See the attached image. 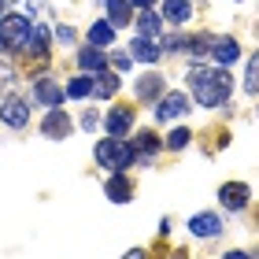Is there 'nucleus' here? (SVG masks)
Wrapping results in <instances>:
<instances>
[{
  "mask_svg": "<svg viewBox=\"0 0 259 259\" xmlns=\"http://www.w3.org/2000/svg\"><path fill=\"white\" fill-rule=\"evenodd\" d=\"M130 4H134V8H152L156 0H130Z\"/></svg>",
  "mask_w": 259,
  "mask_h": 259,
  "instance_id": "nucleus-34",
  "label": "nucleus"
},
{
  "mask_svg": "<svg viewBox=\"0 0 259 259\" xmlns=\"http://www.w3.org/2000/svg\"><path fill=\"white\" fill-rule=\"evenodd\" d=\"M115 89H119V74H111V70H100L97 81H93V93H97V97H115Z\"/></svg>",
  "mask_w": 259,
  "mask_h": 259,
  "instance_id": "nucleus-21",
  "label": "nucleus"
},
{
  "mask_svg": "<svg viewBox=\"0 0 259 259\" xmlns=\"http://www.w3.org/2000/svg\"><path fill=\"white\" fill-rule=\"evenodd\" d=\"M189 111V97L178 89V93H167V97L159 100V108H156V119H163V122H170V119H178V115H185Z\"/></svg>",
  "mask_w": 259,
  "mask_h": 259,
  "instance_id": "nucleus-7",
  "label": "nucleus"
},
{
  "mask_svg": "<svg viewBox=\"0 0 259 259\" xmlns=\"http://www.w3.org/2000/svg\"><path fill=\"white\" fill-rule=\"evenodd\" d=\"M97 122H100V119H97V111H85V119H81V126H85V130H97Z\"/></svg>",
  "mask_w": 259,
  "mask_h": 259,
  "instance_id": "nucleus-31",
  "label": "nucleus"
},
{
  "mask_svg": "<svg viewBox=\"0 0 259 259\" xmlns=\"http://www.w3.org/2000/svg\"><path fill=\"white\" fill-rule=\"evenodd\" d=\"M104 189H108V200H115V204H126L130 193H134V185H130V178H126L122 170H115L111 178H108V185H104Z\"/></svg>",
  "mask_w": 259,
  "mask_h": 259,
  "instance_id": "nucleus-12",
  "label": "nucleus"
},
{
  "mask_svg": "<svg viewBox=\"0 0 259 259\" xmlns=\"http://www.w3.org/2000/svg\"><path fill=\"white\" fill-rule=\"evenodd\" d=\"M60 41H74V30H70V26H60Z\"/></svg>",
  "mask_w": 259,
  "mask_h": 259,
  "instance_id": "nucleus-33",
  "label": "nucleus"
},
{
  "mask_svg": "<svg viewBox=\"0 0 259 259\" xmlns=\"http://www.w3.org/2000/svg\"><path fill=\"white\" fill-rule=\"evenodd\" d=\"M8 85H11V67L0 63V89H8Z\"/></svg>",
  "mask_w": 259,
  "mask_h": 259,
  "instance_id": "nucleus-30",
  "label": "nucleus"
},
{
  "mask_svg": "<svg viewBox=\"0 0 259 259\" xmlns=\"http://www.w3.org/2000/svg\"><path fill=\"white\" fill-rule=\"evenodd\" d=\"M211 33H196V37H185V52H193V56H204V52H211Z\"/></svg>",
  "mask_w": 259,
  "mask_h": 259,
  "instance_id": "nucleus-23",
  "label": "nucleus"
},
{
  "mask_svg": "<svg viewBox=\"0 0 259 259\" xmlns=\"http://www.w3.org/2000/svg\"><path fill=\"white\" fill-rule=\"evenodd\" d=\"M189 15H193L189 0H167V4H163V19L174 22V26H182V22L189 19Z\"/></svg>",
  "mask_w": 259,
  "mask_h": 259,
  "instance_id": "nucleus-18",
  "label": "nucleus"
},
{
  "mask_svg": "<svg viewBox=\"0 0 259 259\" xmlns=\"http://www.w3.org/2000/svg\"><path fill=\"white\" fill-rule=\"evenodd\" d=\"M26 119H30V108H26V100L22 97H8L4 104H0V122L4 126H26Z\"/></svg>",
  "mask_w": 259,
  "mask_h": 259,
  "instance_id": "nucleus-5",
  "label": "nucleus"
},
{
  "mask_svg": "<svg viewBox=\"0 0 259 259\" xmlns=\"http://www.w3.org/2000/svg\"><path fill=\"white\" fill-rule=\"evenodd\" d=\"M137 97H141V100H156V97H163V74H156V70L141 74V78H137Z\"/></svg>",
  "mask_w": 259,
  "mask_h": 259,
  "instance_id": "nucleus-14",
  "label": "nucleus"
},
{
  "mask_svg": "<svg viewBox=\"0 0 259 259\" xmlns=\"http://www.w3.org/2000/svg\"><path fill=\"white\" fill-rule=\"evenodd\" d=\"M70 130H74V122L67 119V111H60V108H52L49 115H45V122H41V134L45 137H52V141H63Z\"/></svg>",
  "mask_w": 259,
  "mask_h": 259,
  "instance_id": "nucleus-6",
  "label": "nucleus"
},
{
  "mask_svg": "<svg viewBox=\"0 0 259 259\" xmlns=\"http://www.w3.org/2000/svg\"><path fill=\"white\" fill-rule=\"evenodd\" d=\"M134 159H137V148L126 145L122 137H104L97 145V163H100V167H108L111 174L115 170H126Z\"/></svg>",
  "mask_w": 259,
  "mask_h": 259,
  "instance_id": "nucleus-2",
  "label": "nucleus"
},
{
  "mask_svg": "<svg viewBox=\"0 0 259 259\" xmlns=\"http://www.w3.org/2000/svg\"><path fill=\"white\" fill-rule=\"evenodd\" d=\"M134 148H137V163H148L163 148V141H159V134H152V130H141V134L134 137Z\"/></svg>",
  "mask_w": 259,
  "mask_h": 259,
  "instance_id": "nucleus-10",
  "label": "nucleus"
},
{
  "mask_svg": "<svg viewBox=\"0 0 259 259\" xmlns=\"http://www.w3.org/2000/svg\"><path fill=\"white\" fill-rule=\"evenodd\" d=\"M163 49H185V37H182V33H167V37H163Z\"/></svg>",
  "mask_w": 259,
  "mask_h": 259,
  "instance_id": "nucleus-28",
  "label": "nucleus"
},
{
  "mask_svg": "<svg viewBox=\"0 0 259 259\" xmlns=\"http://www.w3.org/2000/svg\"><path fill=\"white\" fill-rule=\"evenodd\" d=\"M93 93V78H74L67 85V97H74V100H81V97H89Z\"/></svg>",
  "mask_w": 259,
  "mask_h": 259,
  "instance_id": "nucleus-26",
  "label": "nucleus"
},
{
  "mask_svg": "<svg viewBox=\"0 0 259 259\" xmlns=\"http://www.w3.org/2000/svg\"><path fill=\"white\" fill-rule=\"evenodd\" d=\"M134 22H137L141 37H156V33H159V26H163V15H156L152 8H145V15H141V19H134Z\"/></svg>",
  "mask_w": 259,
  "mask_h": 259,
  "instance_id": "nucleus-20",
  "label": "nucleus"
},
{
  "mask_svg": "<svg viewBox=\"0 0 259 259\" xmlns=\"http://www.w3.org/2000/svg\"><path fill=\"white\" fill-rule=\"evenodd\" d=\"M189 137H193L189 130H185V126H178V130H170V134H167V141H163V145L178 152V148H185V145H189Z\"/></svg>",
  "mask_w": 259,
  "mask_h": 259,
  "instance_id": "nucleus-25",
  "label": "nucleus"
},
{
  "mask_svg": "<svg viewBox=\"0 0 259 259\" xmlns=\"http://www.w3.org/2000/svg\"><path fill=\"white\" fill-rule=\"evenodd\" d=\"M115 41V26H111V22H93V26H89V45H100V49H104V45H111Z\"/></svg>",
  "mask_w": 259,
  "mask_h": 259,
  "instance_id": "nucleus-22",
  "label": "nucleus"
},
{
  "mask_svg": "<svg viewBox=\"0 0 259 259\" xmlns=\"http://www.w3.org/2000/svg\"><path fill=\"white\" fill-rule=\"evenodd\" d=\"M108 19H111V26L134 22V4H130V0H108Z\"/></svg>",
  "mask_w": 259,
  "mask_h": 259,
  "instance_id": "nucleus-17",
  "label": "nucleus"
},
{
  "mask_svg": "<svg viewBox=\"0 0 259 259\" xmlns=\"http://www.w3.org/2000/svg\"><path fill=\"white\" fill-rule=\"evenodd\" d=\"M0 15H4V0H0Z\"/></svg>",
  "mask_w": 259,
  "mask_h": 259,
  "instance_id": "nucleus-36",
  "label": "nucleus"
},
{
  "mask_svg": "<svg viewBox=\"0 0 259 259\" xmlns=\"http://www.w3.org/2000/svg\"><path fill=\"white\" fill-rule=\"evenodd\" d=\"M159 52H163V49H156V45H152V37H137L134 45H130V56H134V60H141V63H156Z\"/></svg>",
  "mask_w": 259,
  "mask_h": 259,
  "instance_id": "nucleus-15",
  "label": "nucleus"
},
{
  "mask_svg": "<svg viewBox=\"0 0 259 259\" xmlns=\"http://www.w3.org/2000/svg\"><path fill=\"white\" fill-rule=\"evenodd\" d=\"M22 74H41L45 67H49V49H22Z\"/></svg>",
  "mask_w": 259,
  "mask_h": 259,
  "instance_id": "nucleus-11",
  "label": "nucleus"
},
{
  "mask_svg": "<svg viewBox=\"0 0 259 259\" xmlns=\"http://www.w3.org/2000/svg\"><path fill=\"white\" fill-rule=\"evenodd\" d=\"M33 97H37L45 108H60V104H63V89L56 85L52 78H41V81H37V89H33Z\"/></svg>",
  "mask_w": 259,
  "mask_h": 259,
  "instance_id": "nucleus-13",
  "label": "nucleus"
},
{
  "mask_svg": "<svg viewBox=\"0 0 259 259\" xmlns=\"http://www.w3.org/2000/svg\"><path fill=\"white\" fill-rule=\"evenodd\" d=\"M78 63H81V70H97V74H100V70L108 67V56H104L100 49H81L78 52Z\"/></svg>",
  "mask_w": 259,
  "mask_h": 259,
  "instance_id": "nucleus-19",
  "label": "nucleus"
},
{
  "mask_svg": "<svg viewBox=\"0 0 259 259\" xmlns=\"http://www.w3.org/2000/svg\"><path fill=\"white\" fill-rule=\"evenodd\" d=\"M222 259H248V255H244V252H226Z\"/></svg>",
  "mask_w": 259,
  "mask_h": 259,
  "instance_id": "nucleus-35",
  "label": "nucleus"
},
{
  "mask_svg": "<svg viewBox=\"0 0 259 259\" xmlns=\"http://www.w3.org/2000/svg\"><path fill=\"white\" fill-rule=\"evenodd\" d=\"M30 33H33V26H30L26 15H4L0 19V49L4 52H22L30 45Z\"/></svg>",
  "mask_w": 259,
  "mask_h": 259,
  "instance_id": "nucleus-3",
  "label": "nucleus"
},
{
  "mask_svg": "<svg viewBox=\"0 0 259 259\" xmlns=\"http://www.w3.org/2000/svg\"><path fill=\"white\" fill-rule=\"evenodd\" d=\"M189 230H193V237H219L222 233V219L211 215V211H200V215L189 219Z\"/></svg>",
  "mask_w": 259,
  "mask_h": 259,
  "instance_id": "nucleus-9",
  "label": "nucleus"
},
{
  "mask_svg": "<svg viewBox=\"0 0 259 259\" xmlns=\"http://www.w3.org/2000/svg\"><path fill=\"white\" fill-rule=\"evenodd\" d=\"M130 60H134V56H130V52H115V56H111L115 70H126V67H130Z\"/></svg>",
  "mask_w": 259,
  "mask_h": 259,
  "instance_id": "nucleus-29",
  "label": "nucleus"
},
{
  "mask_svg": "<svg viewBox=\"0 0 259 259\" xmlns=\"http://www.w3.org/2000/svg\"><path fill=\"white\" fill-rule=\"evenodd\" d=\"M248 196H252V189L244 182H226L219 189V200H222V207L226 211H241V207H248Z\"/></svg>",
  "mask_w": 259,
  "mask_h": 259,
  "instance_id": "nucleus-4",
  "label": "nucleus"
},
{
  "mask_svg": "<svg viewBox=\"0 0 259 259\" xmlns=\"http://www.w3.org/2000/svg\"><path fill=\"white\" fill-rule=\"evenodd\" d=\"M244 93H259V52L248 60V70H244Z\"/></svg>",
  "mask_w": 259,
  "mask_h": 259,
  "instance_id": "nucleus-24",
  "label": "nucleus"
},
{
  "mask_svg": "<svg viewBox=\"0 0 259 259\" xmlns=\"http://www.w3.org/2000/svg\"><path fill=\"white\" fill-rule=\"evenodd\" d=\"M45 45H49V30H45V26H33V33H30V45H26V49H45Z\"/></svg>",
  "mask_w": 259,
  "mask_h": 259,
  "instance_id": "nucleus-27",
  "label": "nucleus"
},
{
  "mask_svg": "<svg viewBox=\"0 0 259 259\" xmlns=\"http://www.w3.org/2000/svg\"><path fill=\"white\" fill-rule=\"evenodd\" d=\"M211 56L226 67V63H233V60L241 56V49H237V41H233V37H219L215 45H211Z\"/></svg>",
  "mask_w": 259,
  "mask_h": 259,
  "instance_id": "nucleus-16",
  "label": "nucleus"
},
{
  "mask_svg": "<svg viewBox=\"0 0 259 259\" xmlns=\"http://www.w3.org/2000/svg\"><path fill=\"white\" fill-rule=\"evenodd\" d=\"M130 126H134V108L130 104H119V108L108 111V134L111 137H126Z\"/></svg>",
  "mask_w": 259,
  "mask_h": 259,
  "instance_id": "nucleus-8",
  "label": "nucleus"
},
{
  "mask_svg": "<svg viewBox=\"0 0 259 259\" xmlns=\"http://www.w3.org/2000/svg\"><path fill=\"white\" fill-rule=\"evenodd\" d=\"M189 85H193V97L200 108H222L233 93V78L226 67H193L189 70Z\"/></svg>",
  "mask_w": 259,
  "mask_h": 259,
  "instance_id": "nucleus-1",
  "label": "nucleus"
},
{
  "mask_svg": "<svg viewBox=\"0 0 259 259\" xmlns=\"http://www.w3.org/2000/svg\"><path fill=\"white\" fill-rule=\"evenodd\" d=\"M122 259H148V255H145V248H130Z\"/></svg>",
  "mask_w": 259,
  "mask_h": 259,
  "instance_id": "nucleus-32",
  "label": "nucleus"
}]
</instances>
